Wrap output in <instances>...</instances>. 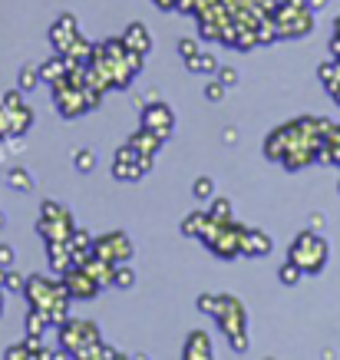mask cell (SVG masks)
Wrapping results in <instances>:
<instances>
[{"mask_svg": "<svg viewBox=\"0 0 340 360\" xmlns=\"http://www.w3.org/2000/svg\"><path fill=\"white\" fill-rule=\"evenodd\" d=\"M327 255H330V248H327V241L320 238V231L308 229L291 241L287 262H294L304 274H320L324 271V264H327Z\"/></svg>", "mask_w": 340, "mask_h": 360, "instance_id": "obj_1", "label": "cell"}, {"mask_svg": "<svg viewBox=\"0 0 340 360\" xmlns=\"http://www.w3.org/2000/svg\"><path fill=\"white\" fill-rule=\"evenodd\" d=\"M244 235H248V229L238 225L235 219H225V221L211 219L205 235H202V241H205V248L215 251L218 258H238V255H242V245H244Z\"/></svg>", "mask_w": 340, "mask_h": 360, "instance_id": "obj_2", "label": "cell"}, {"mask_svg": "<svg viewBox=\"0 0 340 360\" xmlns=\"http://www.w3.org/2000/svg\"><path fill=\"white\" fill-rule=\"evenodd\" d=\"M99 328L93 321H77V317H66L60 324V344L70 357H86L89 350L99 344Z\"/></svg>", "mask_w": 340, "mask_h": 360, "instance_id": "obj_3", "label": "cell"}, {"mask_svg": "<svg viewBox=\"0 0 340 360\" xmlns=\"http://www.w3.org/2000/svg\"><path fill=\"white\" fill-rule=\"evenodd\" d=\"M73 215L66 212L63 205H56L53 198H46L44 205H40V221H37V231L44 235L46 241H66L73 235Z\"/></svg>", "mask_w": 340, "mask_h": 360, "instance_id": "obj_4", "label": "cell"}, {"mask_svg": "<svg viewBox=\"0 0 340 360\" xmlns=\"http://www.w3.org/2000/svg\"><path fill=\"white\" fill-rule=\"evenodd\" d=\"M211 317L218 321V328H221V334H225V338L244 334V324H248V311H244V304L235 295H218Z\"/></svg>", "mask_w": 340, "mask_h": 360, "instance_id": "obj_5", "label": "cell"}, {"mask_svg": "<svg viewBox=\"0 0 340 360\" xmlns=\"http://www.w3.org/2000/svg\"><path fill=\"white\" fill-rule=\"evenodd\" d=\"M93 255L103 258V262L110 264H122L132 258V241L126 231H110V235H99L93 238Z\"/></svg>", "mask_w": 340, "mask_h": 360, "instance_id": "obj_6", "label": "cell"}, {"mask_svg": "<svg viewBox=\"0 0 340 360\" xmlns=\"http://www.w3.org/2000/svg\"><path fill=\"white\" fill-rule=\"evenodd\" d=\"M60 281H63L66 295H70V297H83V301L96 297L99 291H103V288H99V281L86 271V268H83V264H73L66 274H60Z\"/></svg>", "mask_w": 340, "mask_h": 360, "instance_id": "obj_7", "label": "cell"}, {"mask_svg": "<svg viewBox=\"0 0 340 360\" xmlns=\"http://www.w3.org/2000/svg\"><path fill=\"white\" fill-rule=\"evenodd\" d=\"M143 126L145 129H152V132H159L162 139H169L172 129H176V112L169 110L165 103H152V106H145L143 110Z\"/></svg>", "mask_w": 340, "mask_h": 360, "instance_id": "obj_8", "label": "cell"}, {"mask_svg": "<svg viewBox=\"0 0 340 360\" xmlns=\"http://www.w3.org/2000/svg\"><path fill=\"white\" fill-rule=\"evenodd\" d=\"M79 37V23L73 13H63V17H56V23L50 27V44L56 46V53H66L70 44Z\"/></svg>", "mask_w": 340, "mask_h": 360, "instance_id": "obj_9", "label": "cell"}, {"mask_svg": "<svg viewBox=\"0 0 340 360\" xmlns=\"http://www.w3.org/2000/svg\"><path fill=\"white\" fill-rule=\"evenodd\" d=\"M182 357L185 360H211L215 357V350H211V338L205 330H192L185 338V350H182Z\"/></svg>", "mask_w": 340, "mask_h": 360, "instance_id": "obj_10", "label": "cell"}, {"mask_svg": "<svg viewBox=\"0 0 340 360\" xmlns=\"http://www.w3.org/2000/svg\"><path fill=\"white\" fill-rule=\"evenodd\" d=\"M271 235L268 231H258V229H248L244 235V245H242V255L244 258H264V255H271Z\"/></svg>", "mask_w": 340, "mask_h": 360, "instance_id": "obj_11", "label": "cell"}, {"mask_svg": "<svg viewBox=\"0 0 340 360\" xmlns=\"http://www.w3.org/2000/svg\"><path fill=\"white\" fill-rule=\"evenodd\" d=\"M122 44H126V50H132V53H149L152 50V37H149V30H145L143 23H129L126 27V33H122Z\"/></svg>", "mask_w": 340, "mask_h": 360, "instance_id": "obj_12", "label": "cell"}, {"mask_svg": "<svg viewBox=\"0 0 340 360\" xmlns=\"http://www.w3.org/2000/svg\"><path fill=\"white\" fill-rule=\"evenodd\" d=\"M46 255H50V268H53L56 274H66L70 268H73V251H70V245L66 241H46Z\"/></svg>", "mask_w": 340, "mask_h": 360, "instance_id": "obj_13", "label": "cell"}, {"mask_svg": "<svg viewBox=\"0 0 340 360\" xmlns=\"http://www.w3.org/2000/svg\"><path fill=\"white\" fill-rule=\"evenodd\" d=\"M162 142L165 139L159 136V132H152V129H145V126H143V129L129 139V146L136 149V153H143V155H149V159H155V153L162 149Z\"/></svg>", "mask_w": 340, "mask_h": 360, "instance_id": "obj_14", "label": "cell"}, {"mask_svg": "<svg viewBox=\"0 0 340 360\" xmlns=\"http://www.w3.org/2000/svg\"><path fill=\"white\" fill-rule=\"evenodd\" d=\"M66 245H70V251H73V262L83 264L86 258H93V235H89L86 229H73V235L66 238Z\"/></svg>", "mask_w": 340, "mask_h": 360, "instance_id": "obj_15", "label": "cell"}, {"mask_svg": "<svg viewBox=\"0 0 340 360\" xmlns=\"http://www.w3.org/2000/svg\"><path fill=\"white\" fill-rule=\"evenodd\" d=\"M70 73V60H66L63 53L53 56V60H46V63H40V77H44V83H56L60 77H66Z\"/></svg>", "mask_w": 340, "mask_h": 360, "instance_id": "obj_16", "label": "cell"}, {"mask_svg": "<svg viewBox=\"0 0 340 360\" xmlns=\"http://www.w3.org/2000/svg\"><path fill=\"white\" fill-rule=\"evenodd\" d=\"M185 66H188V73H205V77H215V73H218V60L211 53H202V50H198L192 60H185Z\"/></svg>", "mask_w": 340, "mask_h": 360, "instance_id": "obj_17", "label": "cell"}, {"mask_svg": "<svg viewBox=\"0 0 340 360\" xmlns=\"http://www.w3.org/2000/svg\"><path fill=\"white\" fill-rule=\"evenodd\" d=\"M209 221H211L209 212H192V215L182 221V235H188V238H202L205 229H209Z\"/></svg>", "mask_w": 340, "mask_h": 360, "instance_id": "obj_18", "label": "cell"}, {"mask_svg": "<svg viewBox=\"0 0 340 360\" xmlns=\"http://www.w3.org/2000/svg\"><path fill=\"white\" fill-rule=\"evenodd\" d=\"M23 324H27V334H37V338H44V330H46V328H53V324H50V317H46L44 311H40V307H30V311H27V321H23Z\"/></svg>", "mask_w": 340, "mask_h": 360, "instance_id": "obj_19", "label": "cell"}, {"mask_svg": "<svg viewBox=\"0 0 340 360\" xmlns=\"http://www.w3.org/2000/svg\"><path fill=\"white\" fill-rule=\"evenodd\" d=\"M37 83H44V77H40V66L23 63L20 73H17V89H20V93H27V89H33Z\"/></svg>", "mask_w": 340, "mask_h": 360, "instance_id": "obj_20", "label": "cell"}, {"mask_svg": "<svg viewBox=\"0 0 340 360\" xmlns=\"http://www.w3.org/2000/svg\"><path fill=\"white\" fill-rule=\"evenodd\" d=\"M33 126V112L27 106L20 110H11V136H23V132Z\"/></svg>", "mask_w": 340, "mask_h": 360, "instance_id": "obj_21", "label": "cell"}, {"mask_svg": "<svg viewBox=\"0 0 340 360\" xmlns=\"http://www.w3.org/2000/svg\"><path fill=\"white\" fill-rule=\"evenodd\" d=\"M136 284V268H129V262H122L112 268V288H119V291H126V288H132Z\"/></svg>", "mask_w": 340, "mask_h": 360, "instance_id": "obj_22", "label": "cell"}, {"mask_svg": "<svg viewBox=\"0 0 340 360\" xmlns=\"http://www.w3.org/2000/svg\"><path fill=\"white\" fill-rule=\"evenodd\" d=\"M7 186H11L13 192H30L33 175L27 172V169H11V172H7Z\"/></svg>", "mask_w": 340, "mask_h": 360, "instance_id": "obj_23", "label": "cell"}, {"mask_svg": "<svg viewBox=\"0 0 340 360\" xmlns=\"http://www.w3.org/2000/svg\"><path fill=\"white\" fill-rule=\"evenodd\" d=\"M192 195H195L198 202H211V195H215V179H211V175H198L195 186H192Z\"/></svg>", "mask_w": 340, "mask_h": 360, "instance_id": "obj_24", "label": "cell"}, {"mask_svg": "<svg viewBox=\"0 0 340 360\" xmlns=\"http://www.w3.org/2000/svg\"><path fill=\"white\" fill-rule=\"evenodd\" d=\"M209 215H211L215 221L231 219V202H228V198H221V195H211V208H209Z\"/></svg>", "mask_w": 340, "mask_h": 360, "instance_id": "obj_25", "label": "cell"}, {"mask_svg": "<svg viewBox=\"0 0 340 360\" xmlns=\"http://www.w3.org/2000/svg\"><path fill=\"white\" fill-rule=\"evenodd\" d=\"M301 274H304V271H301L294 262H287V264H281V271H277V281L285 284V288H294V284L301 281Z\"/></svg>", "mask_w": 340, "mask_h": 360, "instance_id": "obj_26", "label": "cell"}, {"mask_svg": "<svg viewBox=\"0 0 340 360\" xmlns=\"http://www.w3.org/2000/svg\"><path fill=\"white\" fill-rule=\"evenodd\" d=\"M73 162H77L79 172H93V169H96V155L89 153V149H77V153H73Z\"/></svg>", "mask_w": 340, "mask_h": 360, "instance_id": "obj_27", "label": "cell"}, {"mask_svg": "<svg viewBox=\"0 0 340 360\" xmlns=\"http://www.w3.org/2000/svg\"><path fill=\"white\" fill-rule=\"evenodd\" d=\"M23 288H27V278L7 268V278H4V291H11V295H20Z\"/></svg>", "mask_w": 340, "mask_h": 360, "instance_id": "obj_28", "label": "cell"}, {"mask_svg": "<svg viewBox=\"0 0 340 360\" xmlns=\"http://www.w3.org/2000/svg\"><path fill=\"white\" fill-rule=\"evenodd\" d=\"M4 357L7 360H27V357H33V350H30V344L23 340V344H13L11 350H4Z\"/></svg>", "mask_w": 340, "mask_h": 360, "instance_id": "obj_29", "label": "cell"}, {"mask_svg": "<svg viewBox=\"0 0 340 360\" xmlns=\"http://www.w3.org/2000/svg\"><path fill=\"white\" fill-rule=\"evenodd\" d=\"M225 89H228V86H225V83H221V79L215 77V79L209 83V86H205V99H211V103H218V99L225 96Z\"/></svg>", "mask_w": 340, "mask_h": 360, "instance_id": "obj_30", "label": "cell"}, {"mask_svg": "<svg viewBox=\"0 0 340 360\" xmlns=\"http://www.w3.org/2000/svg\"><path fill=\"white\" fill-rule=\"evenodd\" d=\"M7 110H20L23 106V96H20V89H11V93H4V99H0Z\"/></svg>", "mask_w": 340, "mask_h": 360, "instance_id": "obj_31", "label": "cell"}, {"mask_svg": "<svg viewBox=\"0 0 340 360\" xmlns=\"http://www.w3.org/2000/svg\"><path fill=\"white\" fill-rule=\"evenodd\" d=\"M218 79L225 86H235V83H238V70H235V66H218Z\"/></svg>", "mask_w": 340, "mask_h": 360, "instance_id": "obj_32", "label": "cell"}, {"mask_svg": "<svg viewBox=\"0 0 340 360\" xmlns=\"http://www.w3.org/2000/svg\"><path fill=\"white\" fill-rule=\"evenodd\" d=\"M195 53H198L195 40H178V56H182V60H192Z\"/></svg>", "mask_w": 340, "mask_h": 360, "instance_id": "obj_33", "label": "cell"}, {"mask_svg": "<svg viewBox=\"0 0 340 360\" xmlns=\"http://www.w3.org/2000/svg\"><path fill=\"white\" fill-rule=\"evenodd\" d=\"M215 301H218V295H202L198 297V311H202V314H211V311H215Z\"/></svg>", "mask_w": 340, "mask_h": 360, "instance_id": "obj_34", "label": "cell"}, {"mask_svg": "<svg viewBox=\"0 0 340 360\" xmlns=\"http://www.w3.org/2000/svg\"><path fill=\"white\" fill-rule=\"evenodd\" d=\"M228 344L235 354H244L248 350V334H235V338H228Z\"/></svg>", "mask_w": 340, "mask_h": 360, "instance_id": "obj_35", "label": "cell"}, {"mask_svg": "<svg viewBox=\"0 0 340 360\" xmlns=\"http://www.w3.org/2000/svg\"><path fill=\"white\" fill-rule=\"evenodd\" d=\"M13 258L17 255H13L11 245H0V268H13Z\"/></svg>", "mask_w": 340, "mask_h": 360, "instance_id": "obj_36", "label": "cell"}, {"mask_svg": "<svg viewBox=\"0 0 340 360\" xmlns=\"http://www.w3.org/2000/svg\"><path fill=\"white\" fill-rule=\"evenodd\" d=\"M155 7H159V11H176L178 0H155Z\"/></svg>", "mask_w": 340, "mask_h": 360, "instance_id": "obj_37", "label": "cell"}, {"mask_svg": "<svg viewBox=\"0 0 340 360\" xmlns=\"http://www.w3.org/2000/svg\"><path fill=\"white\" fill-rule=\"evenodd\" d=\"M310 229H314V231L324 229V215H320V212H314V215H310Z\"/></svg>", "mask_w": 340, "mask_h": 360, "instance_id": "obj_38", "label": "cell"}, {"mask_svg": "<svg viewBox=\"0 0 340 360\" xmlns=\"http://www.w3.org/2000/svg\"><path fill=\"white\" fill-rule=\"evenodd\" d=\"M308 7L318 13V11H324V7H327V0H308Z\"/></svg>", "mask_w": 340, "mask_h": 360, "instance_id": "obj_39", "label": "cell"}, {"mask_svg": "<svg viewBox=\"0 0 340 360\" xmlns=\"http://www.w3.org/2000/svg\"><path fill=\"white\" fill-rule=\"evenodd\" d=\"M330 96H334V103H340V83L334 89H330Z\"/></svg>", "mask_w": 340, "mask_h": 360, "instance_id": "obj_40", "label": "cell"}, {"mask_svg": "<svg viewBox=\"0 0 340 360\" xmlns=\"http://www.w3.org/2000/svg\"><path fill=\"white\" fill-rule=\"evenodd\" d=\"M334 33H340V17H337V20H334Z\"/></svg>", "mask_w": 340, "mask_h": 360, "instance_id": "obj_41", "label": "cell"}, {"mask_svg": "<svg viewBox=\"0 0 340 360\" xmlns=\"http://www.w3.org/2000/svg\"><path fill=\"white\" fill-rule=\"evenodd\" d=\"M0 229H4V215H0Z\"/></svg>", "mask_w": 340, "mask_h": 360, "instance_id": "obj_42", "label": "cell"}]
</instances>
